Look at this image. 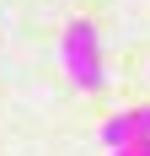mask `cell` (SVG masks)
Returning <instances> with one entry per match:
<instances>
[{"label": "cell", "instance_id": "cell-1", "mask_svg": "<svg viewBox=\"0 0 150 156\" xmlns=\"http://www.w3.org/2000/svg\"><path fill=\"white\" fill-rule=\"evenodd\" d=\"M59 54H64V70H70V81L80 86V92H97V86L107 81V70H102V48H97V27H91L86 16H75L70 27H64Z\"/></svg>", "mask_w": 150, "mask_h": 156}, {"label": "cell", "instance_id": "cell-2", "mask_svg": "<svg viewBox=\"0 0 150 156\" xmlns=\"http://www.w3.org/2000/svg\"><path fill=\"white\" fill-rule=\"evenodd\" d=\"M150 135V108H123L118 119H107L102 124V145H129V140H145Z\"/></svg>", "mask_w": 150, "mask_h": 156}, {"label": "cell", "instance_id": "cell-3", "mask_svg": "<svg viewBox=\"0 0 150 156\" xmlns=\"http://www.w3.org/2000/svg\"><path fill=\"white\" fill-rule=\"evenodd\" d=\"M107 156H150V135L145 140H129V145H113Z\"/></svg>", "mask_w": 150, "mask_h": 156}]
</instances>
